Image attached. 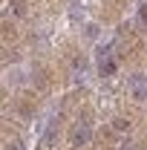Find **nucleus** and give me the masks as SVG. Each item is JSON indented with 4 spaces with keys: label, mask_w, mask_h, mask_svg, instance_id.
<instances>
[{
    "label": "nucleus",
    "mask_w": 147,
    "mask_h": 150,
    "mask_svg": "<svg viewBox=\"0 0 147 150\" xmlns=\"http://www.w3.org/2000/svg\"><path fill=\"white\" fill-rule=\"evenodd\" d=\"M130 87H133V95H136V98H144V93H147V81L144 78H133Z\"/></svg>",
    "instance_id": "1"
}]
</instances>
